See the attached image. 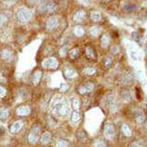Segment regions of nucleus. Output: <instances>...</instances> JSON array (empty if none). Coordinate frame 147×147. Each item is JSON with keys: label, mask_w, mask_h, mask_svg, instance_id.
I'll return each instance as SVG.
<instances>
[{"label": "nucleus", "mask_w": 147, "mask_h": 147, "mask_svg": "<svg viewBox=\"0 0 147 147\" xmlns=\"http://www.w3.org/2000/svg\"><path fill=\"white\" fill-rule=\"evenodd\" d=\"M117 131H118V138L117 142L123 143L125 145L128 141L132 140L133 138H136V132L138 130L136 127L132 124V122L128 120H121L117 124Z\"/></svg>", "instance_id": "f257e3e1"}, {"label": "nucleus", "mask_w": 147, "mask_h": 147, "mask_svg": "<svg viewBox=\"0 0 147 147\" xmlns=\"http://www.w3.org/2000/svg\"><path fill=\"white\" fill-rule=\"evenodd\" d=\"M51 115L59 118H65L70 116L71 114V106L64 97L59 96L55 97L51 104Z\"/></svg>", "instance_id": "f03ea898"}, {"label": "nucleus", "mask_w": 147, "mask_h": 147, "mask_svg": "<svg viewBox=\"0 0 147 147\" xmlns=\"http://www.w3.org/2000/svg\"><path fill=\"white\" fill-rule=\"evenodd\" d=\"M102 136H103L105 140L110 143L117 142V124L113 120H107V121L104 122L103 126H102Z\"/></svg>", "instance_id": "7ed1b4c3"}, {"label": "nucleus", "mask_w": 147, "mask_h": 147, "mask_svg": "<svg viewBox=\"0 0 147 147\" xmlns=\"http://www.w3.org/2000/svg\"><path fill=\"white\" fill-rule=\"evenodd\" d=\"M135 76L132 72L128 70H123L121 73H119L116 76V80H115V83H116L118 88L121 87H132L135 84Z\"/></svg>", "instance_id": "20e7f679"}, {"label": "nucleus", "mask_w": 147, "mask_h": 147, "mask_svg": "<svg viewBox=\"0 0 147 147\" xmlns=\"http://www.w3.org/2000/svg\"><path fill=\"white\" fill-rule=\"evenodd\" d=\"M117 98H118V101L121 103L123 107L128 106V105H131L136 102L134 90L131 87L118 88Z\"/></svg>", "instance_id": "39448f33"}, {"label": "nucleus", "mask_w": 147, "mask_h": 147, "mask_svg": "<svg viewBox=\"0 0 147 147\" xmlns=\"http://www.w3.org/2000/svg\"><path fill=\"white\" fill-rule=\"evenodd\" d=\"M96 83L93 80H85L78 86L77 92L81 97H90V95L95 91Z\"/></svg>", "instance_id": "423d86ee"}, {"label": "nucleus", "mask_w": 147, "mask_h": 147, "mask_svg": "<svg viewBox=\"0 0 147 147\" xmlns=\"http://www.w3.org/2000/svg\"><path fill=\"white\" fill-rule=\"evenodd\" d=\"M34 17L33 12L26 7L20 8L17 12V20L20 23H27L32 20Z\"/></svg>", "instance_id": "0eeeda50"}, {"label": "nucleus", "mask_w": 147, "mask_h": 147, "mask_svg": "<svg viewBox=\"0 0 147 147\" xmlns=\"http://www.w3.org/2000/svg\"><path fill=\"white\" fill-rule=\"evenodd\" d=\"M42 127L41 125L39 124H35L33 125V127L31 128L29 134H28L27 136V140L31 145H34L40 140V138L42 136Z\"/></svg>", "instance_id": "6e6552de"}, {"label": "nucleus", "mask_w": 147, "mask_h": 147, "mask_svg": "<svg viewBox=\"0 0 147 147\" xmlns=\"http://www.w3.org/2000/svg\"><path fill=\"white\" fill-rule=\"evenodd\" d=\"M88 20V12L83 8H80V9L76 10L72 16V20L74 23L77 25L83 24L86 20Z\"/></svg>", "instance_id": "1a4fd4ad"}, {"label": "nucleus", "mask_w": 147, "mask_h": 147, "mask_svg": "<svg viewBox=\"0 0 147 147\" xmlns=\"http://www.w3.org/2000/svg\"><path fill=\"white\" fill-rule=\"evenodd\" d=\"M83 52H84L85 58L87 59L89 62L96 63L97 61H98V59H99L98 58L99 57L98 51H97V49L92 44L86 45L84 49H83Z\"/></svg>", "instance_id": "9d476101"}, {"label": "nucleus", "mask_w": 147, "mask_h": 147, "mask_svg": "<svg viewBox=\"0 0 147 147\" xmlns=\"http://www.w3.org/2000/svg\"><path fill=\"white\" fill-rule=\"evenodd\" d=\"M113 44V37L110 32H104L100 37L99 46L102 51H109V47Z\"/></svg>", "instance_id": "9b49d317"}, {"label": "nucleus", "mask_w": 147, "mask_h": 147, "mask_svg": "<svg viewBox=\"0 0 147 147\" xmlns=\"http://www.w3.org/2000/svg\"><path fill=\"white\" fill-rule=\"evenodd\" d=\"M59 66H60V61L55 56H49L42 61V67L46 70L55 71L58 69Z\"/></svg>", "instance_id": "f8f14e48"}, {"label": "nucleus", "mask_w": 147, "mask_h": 147, "mask_svg": "<svg viewBox=\"0 0 147 147\" xmlns=\"http://www.w3.org/2000/svg\"><path fill=\"white\" fill-rule=\"evenodd\" d=\"M60 25V18L58 16H55V15H52L51 16L48 20H47V23H46V29L48 31L49 33H51L53 32L59 27Z\"/></svg>", "instance_id": "ddd939ff"}, {"label": "nucleus", "mask_w": 147, "mask_h": 147, "mask_svg": "<svg viewBox=\"0 0 147 147\" xmlns=\"http://www.w3.org/2000/svg\"><path fill=\"white\" fill-rule=\"evenodd\" d=\"M124 147H147V140L144 136H136L132 140L128 141Z\"/></svg>", "instance_id": "4468645a"}, {"label": "nucleus", "mask_w": 147, "mask_h": 147, "mask_svg": "<svg viewBox=\"0 0 147 147\" xmlns=\"http://www.w3.org/2000/svg\"><path fill=\"white\" fill-rule=\"evenodd\" d=\"M140 10V5L136 2L126 1L121 5V11L125 14H134Z\"/></svg>", "instance_id": "2eb2a0df"}, {"label": "nucleus", "mask_w": 147, "mask_h": 147, "mask_svg": "<svg viewBox=\"0 0 147 147\" xmlns=\"http://www.w3.org/2000/svg\"><path fill=\"white\" fill-rule=\"evenodd\" d=\"M115 60H116V58L107 52L103 57V59H102V67H103V70L109 71L110 69H112L115 65Z\"/></svg>", "instance_id": "dca6fc26"}, {"label": "nucleus", "mask_w": 147, "mask_h": 147, "mask_svg": "<svg viewBox=\"0 0 147 147\" xmlns=\"http://www.w3.org/2000/svg\"><path fill=\"white\" fill-rule=\"evenodd\" d=\"M63 75H64V78H66V80H75V78L78 77V71L76 70L75 67H73L72 65H70V64H67L63 68Z\"/></svg>", "instance_id": "f3484780"}, {"label": "nucleus", "mask_w": 147, "mask_h": 147, "mask_svg": "<svg viewBox=\"0 0 147 147\" xmlns=\"http://www.w3.org/2000/svg\"><path fill=\"white\" fill-rule=\"evenodd\" d=\"M104 32V27L100 25L99 23H94L93 25H91L88 28V34L92 38H100Z\"/></svg>", "instance_id": "a211bd4d"}, {"label": "nucleus", "mask_w": 147, "mask_h": 147, "mask_svg": "<svg viewBox=\"0 0 147 147\" xmlns=\"http://www.w3.org/2000/svg\"><path fill=\"white\" fill-rule=\"evenodd\" d=\"M88 20L92 23H100L103 22V15L98 10H91L88 12Z\"/></svg>", "instance_id": "6ab92c4d"}, {"label": "nucleus", "mask_w": 147, "mask_h": 147, "mask_svg": "<svg viewBox=\"0 0 147 147\" xmlns=\"http://www.w3.org/2000/svg\"><path fill=\"white\" fill-rule=\"evenodd\" d=\"M0 58L6 63H12L13 60L15 58L14 52H13L11 49L5 48L2 49L1 52H0Z\"/></svg>", "instance_id": "aec40b11"}, {"label": "nucleus", "mask_w": 147, "mask_h": 147, "mask_svg": "<svg viewBox=\"0 0 147 147\" xmlns=\"http://www.w3.org/2000/svg\"><path fill=\"white\" fill-rule=\"evenodd\" d=\"M23 127H24V122H23L22 120H17V121H15L14 123H12V124L10 125L9 130L12 134L17 135V134H20L22 132Z\"/></svg>", "instance_id": "412c9836"}, {"label": "nucleus", "mask_w": 147, "mask_h": 147, "mask_svg": "<svg viewBox=\"0 0 147 147\" xmlns=\"http://www.w3.org/2000/svg\"><path fill=\"white\" fill-rule=\"evenodd\" d=\"M52 138H53V136H52V133L51 131H45V132L42 133L40 142L43 146H48L49 144L51 143Z\"/></svg>", "instance_id": "4be33fe9"}, {"label": "nucleus", "mask_w": 147, "mask_h": 147, "mask_svg": "<svg viewBox=\"0 0 147 147\" xmlns=\"http://www.w3.org/2000/svg\"><path fill=\"white\" fill-rule=\"evenodd\" d=\"M98 68L94 67V66H85L83 68L82 70H81V73H82L83 76H85V77L87 78H93L95 77V76L98 75Z\"/></svg>", "instance_id": "5701e85b"}, {"label": "nucleus", "mask_w": 147, "mask_h": 147, "mask_svg": "<svg viewBox=\"0 0 147 147\" xmlns=\"http://www.w3.org/2000/svg\"><path fill=\"white\" fill-rule=\"evenodd\" d=\"M68 56H69V58L72 60V61L78 60L81 56V49L78 46H76V47H74V48L70 49L69 52H68Z\"/></svg>", "instance_id": "b1692460"}, {"label": "nucleus", "mask_w": 147, "mask_h": 147, "mask_svg": "<svg viewBox=\"0 0 147 147\" xmlns=\"http://www.w3.org/2000/svg\"><path fill=\"white\" fill-rule=\"evenodd\" d=\"M76 136H77L78 142L81 144H86L89 142V140H90L88 134L86 133L85 130H83V129H80V130L77 132V134H76Z\"/></svg>", "instance_id": "393cba45"}, {"label": "nucleus", "mask_w": 147, "mask_h": 147, "mask_svg": "<svg viewBox=\"0 0 147 147\" xmlns=\"http://www.w3.org/2000/svg\"><path fill=\"white\" fill-rule=\"evenodd\" d=\"M109 54H111L112 56H114L115 58H118L120 56V54L122 53V48L119 44H112L111 46L109 47V51H107Z\"/></svg>", "instance_id": "a878e982"}, {"label": "nucleus", "mask_w": 147, "mask_h": 147, "mask_svg": "<svg viewBox=\"0 0 147 147\" xmlns=\"http://www.w3.org/2000/svg\"><path fill=\"white\" fill-rule=\"evenodd\" d=\"M31 113V107L27 105L18 106L16 109V114L18 116H28Z\"/></svg>", "instance_id": "bb28decb"}, {"label": "nucleus", "mask_w": 147, "mask_h": 147, "mask_svg": "<svg viewBox=\"0 0 147 147\" xmlns=\"http://www.w3.org/2000/svg\"><path fill=\"white\" fill-rule=\"evenodd\" d=\"M81 119H82V113L81 110H71L70 114V120L74 124H78Z\"/></svg>", "instance_id": "cd10ccee"}, {"label": "nucleus", "mask_w": 147, "mask_h": 147, "mask_svg": "<svg viewBox=\"0 0 147 147\" xmlns=\"http://www.w3.org/2000/svg\"><path fill=\"white\" fill-rule=\"evenodd\" d=\"M59 9V5L55 0H48V4H47V12L49 14L53 15L55 14Z\"/></svg>", "instance_id": "c85d7f7f"}, {"label": "nucleus", "mask_w": 147, "mask_h": 147, "mask_svg": "<svg viewBox=\"0 0 147 147\" xmlns=\"http://www.w3.org/2000/svg\"><path fill=\"white\" fill-rule=\"evenodd\" d=\"M47 4L48 0H38L36 4V11L38 14L43 15L47 12Z\"/></svg>", "instance_id": "c756f323"}, {"label": "nucleus", "mask_w": 147, "mask_h": 147, "mask_svg": "<svg viewBox=\"0 0 147 147\" xmlns=\"http://www.w3.org/2000/svg\"><path fill=\"white\" fill-rule=\"evenodd\" d=\"M93 147H112V146H111V144H110V142H109V141L106 140L103 136H102V138H98L94 140Z\"/></svg>", "instance_id": "7c9ffc66"}, {"label": "nucleus", "mask_w": 147, "mask_h": 147, "mask_svg": "<svg viewBox=\"0 0 147 147\" xmlns=\"http://www.w3.org/2000/svg\"><path fill=\"white\" fill-rule=\"evenodd\" d=\"M81 100L78 97H73L71 99V109L72 110H81Z\"/></svg>", "instance_id": "2f4dec72"}, {"label": "nucleus", "mask_w": 147, "mask_h": 147, "mask_svg": "<svg viewBox=\"0 0 147 147\" xmlns=\"http://www.w3.org/2000/svg\"><path fill=\"white\" fill-rule=\"evenodd\" d=\"M85 33H86V31L82 25H76L73 29L74 36L77 37V38H83Z\"/></svg>", "instance_id": "473e14b6"}, {"label": "nucleus", "mask_w": 147, "mask_h": 147, "mask_svg": "<svg viewBox=\"0 0 147 147\" xmlns=\"http://www.w3.org/2000/svg\"><path fill=\"white\" fill-rule=\"evenodd\" d=\"M42 78H43V72H42L41 70H37V71H35V72L33 73L31 80H32L33 84L36 86V85H38L39 83L41 82Z\"/></svg>", "instance_id": "72a5a7b5"}, {"label": "nucleus", "mask_w": 147, "mask_h": 147, "mask_svg": "<svg viewBox=\"0 0 147 147\" xmlns=\"http://www.w3.org/2000/svg\"><path fill=\"white\" fill-rule=\"evenodd\" d=\"M10 116V111L7 107H0V121H5Z\"/></svg>", "instance_id": "f704fd0d"}, {"label": "nucleus", "mask_w": 147, "mask_h": 147, "mask_svg": "<svg viewBox=\"0 0 147 147\" xmlns=\"http://www.w3.org/2000/svg\"><path fill=\"white\" fill-rule=\"evenodd\" d=\"M54 147H70L69 141L64 140V138H57L55 140Z\"/></svg>", "instance_id": "c9c22d12"}, {"label": "nucleus", "mask_w": 147, "mask_h": 147, "mask_svg": "<svg viewBox=\"0 0 147 147\" xmlns=\"http://www.w3.org/2000/svg\"><path fill=\"white\" fill-rule=\"evenodd\" d=\"M69 47L67 46V45H64V46H62L61 48L59 49L58 51V55L60 58H65V57L68 55V52H69Z\"/></svg>", "instance_id": "e433bc0d"}, {"label": "nucleus", "mask_w": 147, "mask_h": 147, "mask_svg": "<svg viewBox=\"0 0 147 147\" xmlns=\"http://www.w3.org/2000/svg\"><path fill=\"white\" fill-rule=\"evenodd\" d=\"M132 38L136 43L141 45V42H142V35H141L140 33H138V31H134V32H132Z\"/></svg>", "instance_id": "4c0bfd02"}, {"label": "nucleus", "mask_w": 147, "mask_h": 147, "mask_svg": "<svg viewBox=\"0 0 147 147\" xmlns=\"http://www.w3.org/2000/svg\"><path fill=\"white\" fill-rule=\"evenodd\" d=\"M8 18L5 14H0V32L3 30V27L7 24Z\"/></svg>", "instance_id": "58836bf2"}, {"label": "nucleus", "mask_w": 147, "mask_h": 147, "mask_svg": "<svg viewBox=\"0 0 147 147\" xmlns=\"http://www.w3.org/2000/svg\"><path fill=\"white\" fill-rule=\"evenodd\" d=\"M60 91L61 92H67V91H69V89H70V84L69 83H67V82H63L61 83V85H60Z\"/></svg>", "instance_id": "ea45409f"}, {"label": "nucleus", "mask_w": 147, "mask_h": 147, "mask_svg": "<svg viewBox=\"0 0 147 147\" xmlns=\"http://www.w3.org/2000/svg\"><path fill=\"white\" fill-rule=\"evenodd\" d=\"M7 95V88L3 85H0V98H5Z\"/></svg>", "instance_id": "a19ab883"}, {"label": "nucleus", "mask_w": 147, "mask_h": 147, "mask_svg": "<svg viewBox=\"0 0 147 147\" xmlns=\"http://www.w3.org/2000/svg\"><path fill=\"white\" fill-rule=\"evenodd\" d=\"M115 1V0H102V3L103 4H111L113 3V2Z\"/></svg>", "instance_id": "79ce46f5"}, {"label": "nucleus", "mask_w": 147, "mask_h": 147, "mask_svg": "<svg viewBox=\"0 0 147 147\" xmlns=\"http://www.w3.org/2000/svg\"><path fill=\"white\" fill-rule=\"evenodd\" d=\"M38 0H27V3L29 5H36Z\"/></svg>", "instance_id": "37998d69"}, {"label": "nucleus", "mask_w": 147, "mask_h": 147, "mask_svg": "<svg viewBox=\"0 0 147 147\" xmlns=\"http://www.w3.org/2000/svg\"><path fill=\"white\" fill-rule=\"evenodd\" d=\"M4 133H5V130L2 127H0V136H3L4 135Z\"/></svg>", "instance_id": "c03bdc74"}, {"label": "nucleus", "mask_w": 147, "mask_h": 147, "mask_svg": "<svg viewBox=\"0 0 147 147\" xmlns=\"http://www.w3.org/2000/svg\"><path fill=\"white\" fill-rule=\"evenodd\" d=\"M18 147H22V146H18Z\"/></svg>", "instance_id": "a18cd8bd"}]
</instances>
